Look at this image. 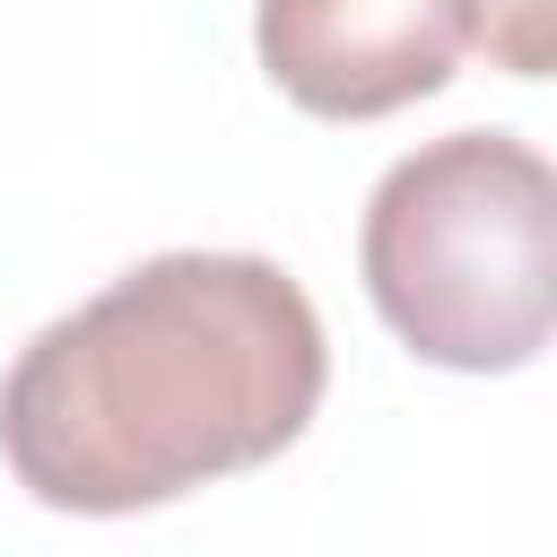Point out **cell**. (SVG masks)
I'll use <instances>...</instances> for the list:
<instances>
[{"label": "cell", "mask_w": 557, "mask_h": 557, "mask_svg": "<svg viewBox=\"0 0 557 557\" xmlns=\"http://www.w3.org/2000/svg\"><path fill=\"white\" fill-rule=\"evenodd\" d=\"M331 383L313 296L261 252H157L0 374V461L52 513H139L287 453Z\"/></svg>", "instance_id": "1"}, {"label": "cell", "mask_w": 557, "mask_h": 557, "mask_svg": "<svg viewBox=\"0 0 557 557\" xmlns=\"http://www.w3.org/2000/svg\"><path fill=\"white\" fill-rule=\"evenodd\" d=\"M392 339L453 374H513L557 339V165L513 131L409 148L357 226Z\"/></svg>", "instance_id": "2"}, {"label": "cell", "mask_w": 557, "mask_h": 557, "mask_svg": "<svg viewBox=\"0 0 557 557\" xmlns=\"http://www.w3.org/2000/svg\"><path fill=\"white\" fill-rule=\"evenodd\" d=\"M261 70L322 122H374L435 96L470 52V0H261Z\"/></svg>", "instance_id": "3"}, {"label": "cell", "mask_w": 557, "mask_h": 557, "mask_svg": "<svg viewBox=\"0 0 557 557\" xmlns=\"http://www.w3.org/2000/svg\"><path fill=\"white\" fill-rule=\"evenodd\" d=\"M470 44L513 78H557V0H470Z\"/></svg>", "instance_id": "4"}]
</instances>
